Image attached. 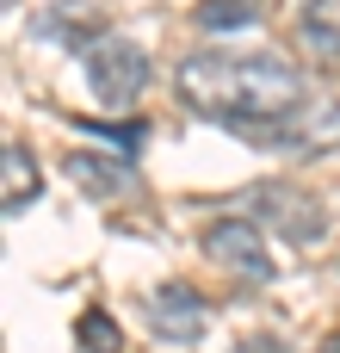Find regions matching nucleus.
I'll return each instance as SVG.
<instances>
[{"instance_id": "obj_6", "label": "nucleus", "mask_w": 340, "mask_h": 353, "mask_svg": "<svg viewBox=\"0 0 340 353\" xmlns=\"http://www.w3.org/2000/svg\"><path fill=\"white\" fill-rule=\"evenodd\" d=\"M254 199H260L266 217H279V230H285L291 242H310V236L322 230V205H310V199H297V192H285V186H279V192H254Z\"/></svg>"}, {"instance_id": "obj_10", "label": "nucleus", "mask_w": 340, "mask_h": 353, "mask_svg": "<svg viewBox=\"0 0 340 353\" xmlns=\"http://www.w3.org/2000/svg\"><path fill=\"white\" fill-rule=\"evenodd\" d=\"M74 341L87 353H124V341H118V329H111V316L105 310H87L81 316V329H74Z\"/></svg>"}, {"instance_id": "obj_9", "label": "nucleus", "mask_w": 340, "mask_h": 353, "mask_svg": "<svg viewBox=\"0 0 340 353\" xmlns=\"http://www.w3.org/2000/svg\"><path fill=\"white\" fill-rule=\"evenodd\" d=\"M254 19H260L254 0H204L198 6V25L204 31H235V25H254Z\"/></svg>"}, {"instance_id": "obj_12", "label": "nucleus", "mask_w": 340, "mask_h": 353, "mask_svg": "<svg viewBox=\"0 0 340 353\" xmlns=\"http://www.w3.org/2000/svg\"><path fill=\"white\" fill-rule=\"evenodd\" d=\"M235 353H285V341H273V335H254V341H242Z\"/></svg>"}, {"instance_id": "obj_11", "label": "nucleus", "mask_w": 340, "mask_h": 353, "mask_svg": "<svg viewBox=\"0 0 340 353\" xmlns=\"http://www.w3.org/2000/svg\"><path fill=\"white\" fill-rule=\"evenodd\" d=\"M87 130H105L124 155H136V149H142V124H93V118H87Z\"/></svg>"}, {"instance_id": "obj_8", "label": "nucleus", "mask_w": 340, "mask_h": 353, "mask_svg": "<svg viewBox=\"0 0 340 353\" xmlns=\"http://www.w3.org/2000/svg\"><path fill=\"white\" fill-rule=\"evenodd\" d=\"M297 31L310 50L340 56V0H297Z\"/></svg>"}, {"instance_id": "obj_3", "label": "nucleus", "mask_w": 340, "mask_h": 353, "mask_svg": "<svg viewBox=\"0 0 340 353\" xmlns=\"http://www.w3.org/2000/svg\"><path fill=\"white\" fill-rule=\"evenodd\" d=\"M204 254L242 279H273V254H266V236L248 223V217H223L204 230Z\"/></svg>"}, {"instance_id": "obj_4", "label": "nucleus", "mask_w": 340, "mask_h": 353, "mask_svg": "<svg viewBox=\"0 0 340 353\" xmlns=\"http://www.w3.org/2000/svg\"><path fill=\"white\" fill-rule=\"evenodd\" d=\"M149 323H155L161 341L192 347V341H204V329H211V304H204L186 279H173V285H161V292L149 298Z\"/></svg>"}, {"instance_id": "obj_1", "label": "nucleus", "mask_w": 340, "mask_h": 353, "mask_svg": "<svg viewBox=\"0 0 340 353\" xmlns=\"http://www.w3.org/2000/svg\"><path fill=\"white\" fill-rule=\"evenodd\" d=\"M180 99L198 118L254 130V124H291L304 112V74L273 50H198L180 62Z\"/></svg>"}, {"instance_id": "obj_7", "label": "nucleus", "mask_w": 340, "mask_h": 353, "mask_svg": "<svg viewBox=\"0 0 340 353\" xmlns=\"http://www.w3.org/2000/svg\"><path fill=\"white\" fill-rule=\"evenodd\" d=\"M25 205H37V161L25 143H6V186H0V211L19 217Z\"/></svg>"}, {"instance_id": "obj_13", "label": "nucleus", "mask_w": 340, "mask_h": 353, "mask_svg": "<svg viewBox=\"0 0 340 353\" xmlns=\"http://www.w3.org/2000/svg\"><path fill=\"white\" fill-rule=\"evenodd\" d=\"M322 353H340V335H328V341H322Z\"/></svg>"}, {"instance_id": "obj_2", "label": "nucleus", "mask_w": 340, "mask_h": 353, "mask_svg": "<svg viewBox=\"0 0 340 353\" xmlns=\"http://www.w3.org/2000/svg\"><path fill=\"white\" fill-rule=\"evenodd\" d=\"M81 68H87L93 99L111 105V112H130V105L142 99V87H149V56H142L130 37H93V43L81 50Z\"/></svg>"}, {"instance_id": "obj_5", "label": "nucleus", "mask_w": 340, "mask_h": 353, "mask_svg": "<svg viewBox=\"0 0 340 353\" xmlns=\"http://www.w3.org/2000/svg\"><path fill=\"white\" fill-rule=\"evenodd\" d=\"M68 180L87 186L93 199H118L124 186H136L130 180V155H99V149H74L68 155Z\"/></svg>"}]
</instances>
